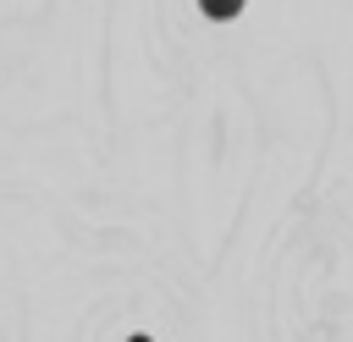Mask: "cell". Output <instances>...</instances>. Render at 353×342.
Returning a JSON list of instances; mask_svg holds the SVG:
<instances>
[{
	"mask_svg": "<svg viewBox=\"0 0 353 342\" xmlns=\"http://www.w3.org/2000/svg\"><path fill=\"white\" fill-rule=\"evenodd\" d=\"M237 6H243V0H204V11H210V17H232Z\"/></svg>",
	"mask_w": 353,
	"mask_h": 342,
	"instance_id": "6da1fadb",
	"label": "cell"
},
{
	"mask_svg": "<svg viewBox=\"0 0 353 342\" xmlns=\"http://www.w3.org/2000/svg\"><path fill=\"white\" fill-rule=\"evenodd\" d=\"M132 342H143V336H132Z\"/></svg>",
	"mask_w": 353,
	"mask_h": 342,
	"instance_id": "7a4b0ae2",
	"label": "cell"
}]
</instances>
